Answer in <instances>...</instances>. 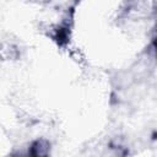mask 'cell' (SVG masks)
I'll return each mask as SVG.
<instances>
[{"label":"cell","instance_id":"cell-1","mask_svg":"<svg viewBox=\"0 0 157 157\" xmlns=\"http://www.w3.org/2000/svg\"><path fill=\"white\" fill-rule=\"evenodd\" d=\"M49 151H50V142L45 139H38L31 144L28 153L34 157H43L49 155Z\"/></svg>","mask_w":157,"mask_h":157},{"label":"cell","instance_id":"cell-2","mask_svg":"<svg viewBox=\"0 0 157 157\" xmlns=\"http://www.w3.org/2000/svg\"><path fill=\"white\" fill-rule=\"evenodd\" d=\"M0 55H1V58L6 59V60H12V59L18 58L20 52H18V48L15 44L2 43L0 45Z\"/></svg>","mask_w":157,"mask_h":157}]
</instances>
